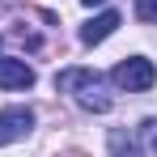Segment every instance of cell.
Wrapping results in <instances>:
<instances>
[{
    "label": "cell",
    "mask_w": 157,
    "mask_h": 157,
    "mask_svg": "<svg viewBox=\"0 0 157 157\" xmlns=\"http://www.w3.org/2000/svg\"><path fill=\"white\" fill-rule=\"evenodd\" d=\"M55 89L77 94V102L85 110H110V98L102 94V77L94 68H64V72H55Z\"/></svg>",
    "instance_id": "1"
},
{
    "label": "cell",
    "mask_w": 157,
    "mask_h": 157,
    "mask_svg": "<svg viewBox=\"0 0 157 157\" xmlns=\"http://www.w3.org/2000/svg\"><path fill=\"white\" fill-rule=\"evenodd\" d=\"M110 81H115L119 89H128V94H144V89H153L157 68H153V59H144V55H132V59H119V64H115Z\"/></svg>",
    "instance_id": "2"
},
{
    "label": "cell",
    "mask_w": 157,
    "mask_h": 157,
    "mask_svg": "<svg viewBox=\"0 0 157 157\" xmlns=\"http://www.w3.org/2000/svg\"><path fill=\"white\" fill-rule=\"evenodd\" d=\"M30 128H34V110H30V106H9V110L0 115V149L13 144V140H21Z\"/></svg>",
    "instance_id": "3"
},
{
    "label": "cell",
    "mask_w": 157,
    "mask_h": 157,
    "mask_svg": "<svg viewBox=\"0 0 157 157\" xmlns=\"http://www.w3.org/2000/svg\"><path fill=\"white\" fill-rule=\"evenodd\" d=\"M34 85V68L17 55H0V89H30Z\"/></svg>",
    "instance_id": "4"
},
{
    "label": "cell",
    "mask_w": 157,
    "mask_h": 157,
    "mask_svg": "<svg viewBox=\"0 0 157 157\" xmlns=\"http://www.w3.org/2000/svg\"><path fill=\"white\" fill-rule=\"evenodd\" d=\"M115 30H119V13H115V9H106V13H98L94 21H85V26H81V43H85V47H98V43H106Z\"/></svg>",
    "instance_id": "5"
},
{
    "label": "cell",
    "mask_w": 157,
    "mask_h": 157,
    "mask_svg": "<svg viewBox=\"0 0 157 157\" xmlns=\"http://www.w3.org/2000/svg\"><path fill=\"white\" fill-rule=\"evenodd\" d=\"M110 157H140V149H136V140H132V136L110 132Z\"/></svg>",
    "instance_id": "6"
},
{
    "label": "cell",
    "mask_w": 157,
    "mask_h": 157,
    "mask_svg": "<svg viewBox=\"0 0 157 157\" xmlns=\"http://www.w3.org/2000/svg\"><path fill=\"white\" fill-rule=\"evenodd\" d=\"M136 17L149 21V26H157V0H136Z\"/></svg>",
    "instance_id": "7"
},
{
    "label": "cell",
    "mask_w": 157,
    "mask_h": 157,
    "mask_svg": "<svg viewBox=\"0 0 157 157\" xmlns=\"http://www.w3.org/2000/svg\"><path fill=\"white\" fill-rule=\"evenodd\" d=\"M144 140H149V149L157 153V119H144Z\"/></svg>",
    "instance_id": "8"
},
{
    "label": "cell",
    "mask_w": 157,
    "mask_h": 157,
    "mask_svg": "<svg viewBox=\"0 0 157 157\" xmlns=\"http://www.w3.org/2000/svg\"><path fill=\"white\" fill-rule=\"evenodd\" d=\"M81 4H89V9H94V4H106V0H81Z\"/></svg>",
    "instance_id": "9"
}]
</instances>
